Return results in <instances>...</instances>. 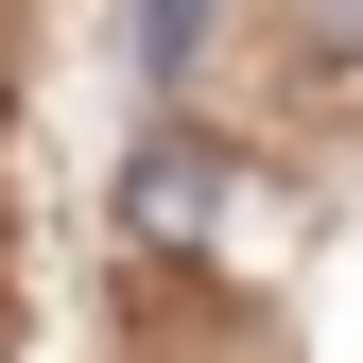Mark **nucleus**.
Segmentation results:
<instances>
[{
	"label": "nucleus",
	"mask_w": 363,
	"mask_h": 363,
	"mask_svg": "<svg viewBox=\"0 0 363 363\" xmlns=\"http://www.w3.org/2000/svg\"><path fill=\"white\" fill-rule=\"evenodd\" d=\"M208 35H225V0H139V18H121V69H139V86H191Z\"/></svg>",
	"instance_id": "2"
},
{
	"label": "nucleus",
	"mask_w": 363,
	"mask_h": 363,
	"mask_svg": "<svg viewBox=\"0 0 363 363\" xmlns=\"http://www.w3.org/2000/svg\"><path fill=\"white\" fill-rule=\"evenodd\" d=\"M294 35H311L329 69H363V0H294Z\"/></svg>",
	"instance_id": "3"
},
{
	"label": "nucleus",
	"mask_w": 363,
	"mask_h": 363,
	"mask_svg": "<svg viewBox=\"0 0 363 363\" xmlns=\"http://www.w3.org/2000/svg\"><path fill=\"white\" fill-rule=\"evenodd\" d=\"M225 208H242V156H225V139H191V121H156V139H139V173H121V242L191 259V242H225Z\"/></svg>",
	"instance_id": "1"
}]
</instances>
